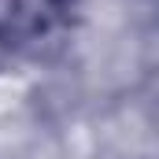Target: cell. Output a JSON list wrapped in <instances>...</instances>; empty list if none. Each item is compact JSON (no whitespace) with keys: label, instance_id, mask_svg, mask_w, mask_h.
Here are the masks:
<instances>
[{"label":"cell","instance_id":"cell-1","mask_svg":"<svg viewBox=\"0 0 159 159\" xmlns=\"http://www.w3.org/2000/svg\"><path fill=\"white\" fill-rule=\"evenodd\" d=\"M74 0H0V41L4 44H34L52 37L70 19Z\"/></svg>","mask_w":159,"mask_h":159}]
</instances>
